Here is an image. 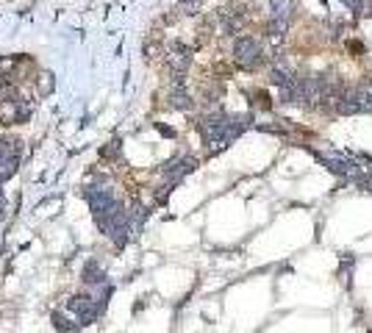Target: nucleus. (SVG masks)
Returning a JSON list of instances; mask_svg holds the SVG:
<instances>
[{"instance_id":"obj_1","label":"nucleus","mask_w":372,"mask_h":333,"mask_svg":"<svg viewBox=\"0 0 372 333\" xmlns=\"http://www.w3.org/2000/svg\"><path fill=\"white\" fill-rule=\"evenodd\" d=\"M250 114H208L200 119V133H203V142L211 148V150H222L228 148L239 133L250 125Z\"/></svg>"},{"instance_id":"obj_2","label":"nucleus","mask_w":372,"mask_h":333,"mask_svg":"<svg viewBox=\"0 0 372 333\" xmlns=\"http://www.w3.org/2000/svg\"><path fill=\"white\" fill-rule=\"evenodd\" d=\"M234 61L242 67V70H253V67H259V61H261V45H259V39L239 36L234 42Z\"/></svg>"},{"instance_id":"obj_3","label":"nucleus","mask_w":372,"mask_h":333,"mask_svg":"<svg viewBox=\"0 0 372 333\" xmlns=\"http://www.w3.org/2000/svg\"><path fill=\"white\" fill-rule=\"evenodd\" d=\"M20 164V145L14 139H0V183L9 181Z\"/></svg>"},{"instance_id":"obj_4","label":"nucleus","mask_w":372,"mask_h":333,"mask_svg":"<svg viewBox=\"0 0 372 333\" xmlns=\"http://www.w3.org/2000/svg\"><path fill=\"white\" fill-rule=\"evenodd\" d=\"M314 156L325 164L328 172H333V175H339V178H353V181H355V175H358V164H355V161H350V159H344V156H333V153H317V150H314Z\"/></svg>"},{"instance_id":"obj_5","label":"nucleus","mask_w":372,"mask_h":333,"mask_svg":"<svg viewBox=\"0 0 372 333\" xmlns=\"http://www.w3.org/2000/svg\"><path fill=\"white\" fill-rule=\"evenodd\" d=\"M167 64H170V70L175 73V78H181L186 70H189V64H192V50L186 45H170L167 50Z\"/></svg>"},{"instance_id":"obj_6","label":"nucleus","mask_w":372,"mask_h":333,"mask_svg":"<svg viewBox=\"0 0 372 333\" xmlns=\"http://www.w3.org/2000/svg\"><path fill=\"white\" fill-rule=\"evenodd\" d=\"M300 95L306 103H322V95H325V76H306L300 78Z\"/></svg>"},{"instance_id":"obj_7","label":"nucleus","mask_w":372,"mask_h":333,"mask_svg":"<svg viewBox=\"0 0 372 333\" xmlns=\"http://www.w3.org/2000/svg\"><path fill=\"white\" fill-rule=\"evenodd\" d=\"M195 164H197V161H195L192 156H178V159L167 161L162 172H164V178H167L170 183H178V181H181L186 172H192V170H195Z\"/></svg>"},{"instance_id":"obj_8","label":"nucleus","mask_w":372,"mask_h":333,"mask_svg":"<svg viewBox=\"0 0 372 333\" xmlns=\"http://www.w3.org/2000/svg\"><path fill=\"white\" fill-rule=\"evenodd\" d=\"M170 106H173V108H178V111H186V108H192V97H189V92L184 89L181 78L175 81V87H173V92H170Z\"/></svg>"},{"instance_id":"obj_9","label":"nucleus","mask_w":372,"mask_h":333,"mask_svg":"<svg viewBox=\"0 0 372 333\" xmlns=\"http://www.w3.org/2000/svg\"><path fill=\"white\" fill-rule=\"evenodd\" d=\"M336 111H339L342 117H350V114H361V108H358V100H355V89H344V92H342V97H339V103H336Z\"/></svg>"},{"instance_id":"obj_10","label":"nucleus","mask_w":372,"mask_h":333,"mask_svg":"<svg viewBox=\"0 0 372 333\" xmlns=\"http://www.w3.org/2000/svg\"><path fill=\"white\" fill-rule=\"evenodd\" d=\"M355 100H358L361 114H369L372 111V81H364V84L355 87Z\"/></svg>"},{"instance_id":"obj_11","label":"nucleus","mask_w":372,"mask_h":333,"mask_svg":"<svg viewBox=\"0 0 372 333\" xmlns=\"http://www.w3.org/2000/svg\"><path fill=\"white\" fill-rule=\"evenodd\" d=\"M219 20H222V28H226V34H237L245 23V17L239 12H231V9H222L219 12Z\"/></svg>"},{"instance_id":"obj_12","label":"nucleus","mask_w":372,"mask_h":333,"mask_svg":"<svg viewBox=\"0 0 372 333\" xmlns=\"http://www.w3.org/2000/svg\"><path fill=\"white\" fill-rule=\"evenodd\" d=\"M270 6H272V17L275 20H289L292 9H294L292 0H270Z\"/></svg>"},{"instance_id":"obj_13","label":"nucleus","mask_w":372,"mask_h":333,"mask_svg":"<svg viewBox=\"0 0 372 333\" xmlns=\"http://www.w3.org/2000/svg\"><path fill=\"white\" fill-rule=\"evenodd\" d=\"M270 84H272V87H278V89H283V87H289V84H294V78L283 70V67H272V73H270Z\"/></svg>"},{"instance_id":"obj_14","label":"nucleus","mask_w":372,"mask_h":333,"mask_svg":"<svg viewBox=\"0 0 372 333\" xmlns=\"http://www.w3.org/2000/svg\"><path fill=\"white\" fill-rule=\"evenodd\" d=\"M286 28H289V20H275V17H272V23H270L267 31H270L272 39H281V36L286 34Z\"/></svg>"},{"instance_id":"obj_15","label":"nucleus","mask_w":372,"mask_h":333,"mask_svg":"<svg viewBox=\"0 0 372 333\" xmlns=\"http://www.w3.org/2000/svg\"><path fill=\"white\" fill-rule=\"evenodd\" d=\"M342 3H344L347 12H353V14H361V12H364V0H342Z\"/></svg>"},{"instance_id":"obj_16","label":"nucleus","mask_w":372,"mask_h":333,"mask_svg":"<svg viewBox=\"0 0 372 333\" xmlns=\"http://www.w3.org/2000/svg\"><path fill=\"white\" fill-rule=\"evenodd\" d=\"M355 186H358V189H364V192H369V194H372V175H369V178H355Z\"/></svg>"},{"instance_id":"obj_17","label":"nucleus","mask_w":372,"mask_h":333,"mask_svg":"<svg viewBox=\"0 0 372 333\" xmlns=\"http://www.w3.org/2000/svg\"><path fill=\"white\" fill-rule=\"evenodd\" d=\"M6 92H9V87H6V81H3V78H0V97H3Z\"/></svg>"},{"instance_id":"obj_18","label":"nucleus","mask_w":372,"mask_h":333,"mask_svg":"<svg viewBox=\"0 0 372 333\" xmlns=\"http://www.w3.org/2000/svg\"><path fill=\"white\" fill-rule=\"evenodd\" d=\"M3 211H6V206H3V192H0V217H3Z\"/></svg>"}]
</instances>
